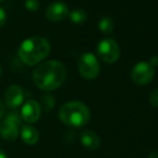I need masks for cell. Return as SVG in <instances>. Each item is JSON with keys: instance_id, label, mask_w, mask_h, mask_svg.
<instances>
[{"instance_id": "6da1fadb", "label": "cell", "mask_w": 158, "mask_h": 158, "mask_svg": "<svg viewBox=\"0 0 158 158\" xmlns=\"http://www.w3.org/2000/svg\"><path fill=\"white\" fill-rule=\"evenodd\" d=\"M67 77L66 67L57 60L41 62L32 72L33 84L44 91L56 90L64 82Z\"/></svg>"}, {"instance_id": "7a4b0ae2", "label": "cell", "mask_w": 158, "mask_h": 158, "mask_svg": "<svg viewBox=\"0 0 158 158\" xmlns=\"http://www.w3.org/2000/svg\"><path fill=\"white\" fill-rule=\"evenodd\" d=\"M51 51L48 40L41 36H33L24 40L19 48V56L24 64L29 66L40 64Z\"/></svg>"}, {"instance_id": "3957f363", "label": "cell", "mask_w": 158, "mask_h": 158, "mask_svg": "<svg viewBox=\"0 0 158 158\" xmlns=\"http://www.w3.org/2000/svg\"><path fill=\"white\" fill-rule=\"evenodd\" d=\"M59 119L64 124L74 128L85 126L90 118L88 107L79 101H70L64 103L59 110Z\"/></svg>"}, {"instance_id": "277c9868", "label": "cell", "mask_w": 158, "mask_h": 158, "mask_svg": "<svg viewBox=\"0 0 158 158\" xmlns=\"http://www.w3.org/2000/svg\"><path fill=\"white\" fill-rule=\"evenodd\" d=\"M77 68H79L80 75L87 80L97 78L100 73L98 59L90 52H86L81 55L77 63Z\"/></svg>"}, {"instance_id": "5b68a950", "label": "cell", "mask_w": 158, "mask_h": 158, "mask_svg": "<svg viewBox=\"0 0 158 158\" xmlns=\"http://www.w3.org/2000/svg\"><path fill=\"white\" fill-rule=\"evenodd\" d=\"M97 53L104 63L113 64L119 59V47L115 40L106 38L98 43Z\"/></svg>"}, {"instance_id": "8992f818", "label": "cell", "mask_w": 158, "mask_h": 158, "mask_svg": "<svg viewBox=\"0 0 158 158\" xmlns=\"http://www.w3.org/2000/svg\"><path fill=\"white\" fill-rule=\"evenodd\" d=\"M131 78L140 86L150 84L154 78V67L148 62H140L133 67Z\"/></svg>"}, {"instance_id": "52a82bcc", "label": "cell", "mask_w": 158, "mask_h": 158, "mask_svg": "<svg viewBox=\"0 0 158 158\" xmlns=\"http://www.w3.org/2000/svg\"><path fill=\"white\" fill-rule=\"evenodd\" d=\"M25 93L21 86L12 84L4 92V103L10 110H16L23 104Z\"/></svg>"}, {"instance_id": "ba28073f", "label": "cell", "mask_w": 158, "mask_h": 158, "mask_svg": "<svg viewBox=\"0 0 158 158\" xmlns=\"http://www.w3.org/2000/svg\"><path fill=\"white\" fill-rule=\"evenodd\" d=\"M41 106H40L39 102H37L35 100H27L24 103L21 111L22 118L28 124H33V122L38 121L41 116Z\"/></svg>"}, {"instance_id": "9c48e42d", "label": "cell", "mask_w": 158, "mask_h": 158, "mask_svg": "<svg viewBox=\"0 0 158 158\" xmlns=\"http://www.w3.org/2000/svg\"><path fill=\"white\" fill-rule=\"evenodd\" d=\"M69 15V8L63 1H55L51 3L45 10V16L51 22L64 21Z\"/></svg>"}, {"instance_id": "30bf717a", "label": "cell", "mask_w": 158, "mask_h": 158, "mask_svg": "<svg viewBox=\"0 0 158 158\" xmlns=\"http://www.w3.org/2000/svg\"><path fill=\"white\" fill-rule=\"evenodd\" d=\"M0 135L6 141H15L19 137V126L10 120L4 119L0 124Z\"/></svg>"}, {"instance_id": "8fae6325", "label": "cell", "mask_w": 158, "mask_h": 158, "mask_svg": "<svg viewBox=\"0 0 158 158\" xmlns=\"http://www.w3.org/2000/svg\"><path fill=\"white\" fill-rule=\"evenodd\" d=\"M81 143L85 146L87 150L96 151L100 147V139L97 134L92 130H84L81 133Z\"/></svg>"}, {"instance_id": "7c38bea8", "label": "cell", "mask_w": 158, "mask_h": 158, "mask_svg": "<svg viewBox=\"0 0 158 158\" xmlns=\"http://www.w3.org/2000/svg\"><path fill=\"white\" fill-rule=\"evenodd\" d=\"M21 138L24 143H26L27 145H33L39 141V132L32 126L25 124V126L22 127Z\"/></svg>"}, {"instance_id": "4fadbf2b", "label": "cell", "mask_w": 158, "mask_h": 158, "mask_svg": "<svg viewBox=\"0 0 158 158\" xmlns=\"http://www.w3.org/2000/svg\"><path fill=\"white\" fill-rule=\"evenodd\" d=\"M40 106H41V110L44 111V112L48 113L54 108L55 106V99L52 94L50 93H46V94H43L41 97V101H40Z\"/></svg>"}, {"instance_id": "5bb4252c", "label": "cell", "mask_w": 158, "mask_h": 158, "mask_svg": "<svg viewBox=\"0 0 158 158\" xmlns=\"http://www.w3.org/2000/svg\"><path fill=\"white\" fill-rule=\"evenodd\" d=\"M69 16H70L71 22L75 24L84 23L87 19V14L83 9H74L71 12H69Z\"/></svg>"}, {"instance_id": "9a60e30c", "label": "cell", "mask_w": 158, "mask_h": 158, "mask_svg": "<svg viewBox=\"0 0 158 158\" xmlns=\"http://www.w3.org/2000/svg\"><path fill=\"white\" fill-rule=\"evenodd\" d=\"M98 27H99V29L101 30L103 34L108 35V34H111V33H112L113 27H114V23H113V21L111 20V17L104 16L99 21Z\"/></svg>"}, {"instance_id": "2e32d148", "label": "cell", "mask_w": 158, "mask_h": 158, "mask_svg": "<svg viewBox=\"0 0 158 158\" xmlns=\"http://www.w3.org/2000/svg\"><path fill=\"white\" fill-rule=\"evenodd\" d=\"M6 119L14 122V124H16L17 126H19V124H22V121H23V118H22L21 113H19L17 111H15V110H12L11 112H9L8 115H6Z\"/></svg>"}, {"instance_id": "e0dca14e", "label": "cell", "mask_w": 158, "mask_h": 158, "mask_svg": "<svg viewBox=\"0 0 158 158\" xmlns=\"http://www.w3.org/2000/svg\"><path fill=\"white\" fill-rule=\"evenodd\" d=\"M25 8L30 12H37L40 8L39 0H25Z\"/></svg>"}, {"instance_id": "ac0fdd59", "label": "cell", "mask_w": 158, "mask_h": 158, "mask_svg": "<svg viewBox=\"0 0 158 158\" xmlns=\"http://www.w3.org/2000/svg\"><path fill=\"white\" fill-rule=\"evenodd\" d=\"M150 102L153 106L158 107V89L154 90L150 95Z\"/></svg>"}, {"instance_id": "d6986e66", "label": "cell", "mask_w": 158, "mask_h": 158, "mask_svg": "<svg viewBox=\"0 0 158 158\" xmlns=\"http://www.w3.org/2000/svg\"><path fill=\"white\" fill-rule=\"evenodd\" d=\"M6 22V13L2 8H0V28L3 27V25Z\"/></svg>"}, {"instance_id": "ffe728a7", "label": "cell", "mask_w": 158, "mask_h": 158, "mask_svg": "<svg viewBox=\"0 0 158 158\" xmlns=\"http://www.w3.org/2000/svg\"><path fill=\"white\" fill-rule=\"evenodd\" d=\"M4 105H3V103H2V101L0 100V119H1V117L4 115Z\"/></svg>"}, {"instance_id": "44dd1931", "label": "cell", "mask_w": 158, "mask_h": 158, "mask_svg": "<svg viewBox=\"0 0 158 158\" xmlns=\"http://www.w3.org/2000/svg\"><path fill=\"white\" fill-rule=\"evenodd\" d=\"M148 158H158V151H154L148 155Z\"/></svg>"}, {"instance_id": "7402d4cb", "label": "cell", "mask_w": 158, "mask_h": 158, "mask_svg": "<svg viewBox=\"0 0 158 158\" xmlns=\"http://www.w3.org/2000/svg\"><path fill=\"white\" fill-rule=\"evenodd\" d=\"M0 158H8L6 152H4V151H2V150H0Z\"/></svg>"}, {"instance_id": "603a6c76", "label": "cell", "mask_w": 158, "mask_h": 158, "mask_svg": "<svg viewBox=\"0 0 158 158\" xmlns=\"http://www.w3.org/2000/svg\"><path fill=\"white\" fill-rule=\"evenodd\" d=\"M1 74H2V68H1V66H0V76H1Z\"/></svg>"}, {"instance_id": "cb8c5ba5", "label": "cell", "mask_w": 158, "mask_h": 158, "mask_svg": "<svg viewBox=\"0 0 158 158\" xmlns=\"http://www.w3.org/2000/svg\"><path fill=\"white\" fill-rule=\"evenodd\" d=\"M2 1H4V0H0V2H2Z\"/></svg>"}]
</instances>
